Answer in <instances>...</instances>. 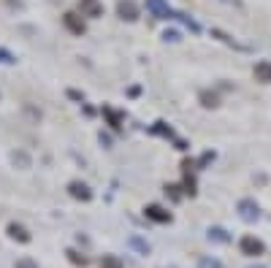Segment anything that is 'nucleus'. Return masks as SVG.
Segmentation results:
<instances>
[{"label":"nucleus","instance_id":"obj_13","mask_svg":"<svg viewBox=\"0 0 271 268\" xmlns=\"http://www.w3.org/2000/svg\"><path fill=\"white\" fill-rule=\"evenodd\" d=\"M201 103L206 106V108H217L220 106V98L214 95V92H209V90H204L201 92Z\"/></svg>","mask_w":271,"mask_h":268},{"label":"nucleus","instance_id":"obj_2","mask_svg":"<svg viewBox=\"0 0 271 268\" xmlns=\"http://www.w3.org/2000/svg\"><path fill=\"white\" fill-rule=\"evenodd\" d=\"M62 25H65L74 35H84L87 33V25H84V19L79 17L76 11H68V14H62Z\"/></svg>","mask_w":271,"mask_h":268},{"label":"nucleus","instance_id":"obj_14","mask_svg":"<svg viewBox=\"0 0 271 268\" xmlns=\"http://www.w3.org/2000/svg\"><path fill=\"white\" fill-rule=\"evenodd\" d=\"M103 114L109 117V122H111V128H114V130L122 128V125H119V122H122V117H119L117 111H111V108H103Z\"/></svg>","mask_w":271,"mask_h":268},{"label":"nucleus","instance_id":"obj_10","mask_svg":"<svg viewBox=\"0 0 271 268\" xmlns=\"http://www.w3.org/2000/svg\"><path fill=\"white\" fill-rule=\"evenodd\" d=\"M9 236H11L14 241H19V244H27V241H30L27 227H25V225H19V222H11V225H9Z\"/></svg>","mask_w":271,"mask_h":268},{"label":"nucleus","instance_id":"obj_12","mask_svg":"<svg viewBox=\"0 0 271 268\" xmlns=\"http://www.w3.org/2000/svg\"><path fill=\"white\" fill-rule=\"evenodd\" d=\"M100 268H125V265H122V257H117V255H103V257H100Z\"/></svg>","mask_w":271,"mask_h":268},{"label":"nucleus","instance_id":"obj_18","mask_svg":"<svg viewBox=\"0 0 271 268\" xmlns=\"http://www.w3.org/2000/svg\"><path fill=\"white\" fill-rule=\"evenodd\" d=\"M0 62H6V65H14V62H17V57H14L9 49H0Z\"/></svg>","mask_w":271,"mask_h":268},{"label":"nucleus","instance_id":"obj_7","mask_svg":"<svg viewBox=\"0 0 271 268\" xmlns=\"http://www.w3.org/2000/svg\"><path fill=\"white\" fill-rule=\"evenodd\" d=\"M68 193H71V198H76V201H92V190L87 187L84 182H71L68 184Z\"/></svg>","mask_w":271,"mask_h":268},{"label":"nucleus","instance_id":"obj_21","mask_svg":"<svg viewBox=\"0 0 271 268\" xmlns=\"http://www.w3.org/2000/svg\"><path fill=\"white\" fill-rule=\"evenodd\" d=\"M68 98H74V100H84V95L79 90H68Z\"/></svg>","mask_w":271,"mask_h":268},{"label":"nucleus","instance_id":"obj_5","mask_svg":"<svg viewBox=\"0 0 271 268\" xmlns=\"http://www.w3.org/2000/svg\"><path fill=\"white\" fill-rule=\"evenodd\" d=\"M144 214L152 219V222H171V211H165L163 206H157V203H149V206L144 209Z\"/></svg>","mask_w":271,"mask_h":268},{"label":"nucleus","instance_id":"obj_16","mask_svg":"<svg viewBox=\"0 0 271 268\" xmlns=\"http://www.w3.org/2000/svg\"><path fill=\"white\" fill-rule=\"evenodd\" d=\"M209 239H212V241H228V236H225L222 227H212V231H209Z\"/></svg>","mask_w":271,"mask_h":268},{"label":"nucleus","instance_id":"obj_4","mask_svg":"<svg viewBox=\"0 0 271 268\" xmlns=\"http://www.w3.org/2000/svg\"><path fill=\"white\" fill-rule=\"evenodd\" d=\"M117 14H119V19H125V22H136L139 19V6H136L133 0H119Z\"/></svg>","mask_w":271,"mask_h":268},{"label":"nucleus","instance_id":"obj_1","mask_svg":"<svg viewBox=\"0 0 271 268\" xmlns=\"http://www.w3.org/2000/svg\"><path fill=\"white\" fill-rule=\"evenodd\" d=\"M239 249H242V255L247 257H260L266 247H263L260 239H255V236H242V241H239Z\"/></svg>","mask_w":271,"mask_h":268},{"label":"nucleus","instance_id":"obj_3","mask_svg":"<svg viewBox=\"0 0 271 268\" xmlns=\"http://www.w3.org/2000/svg\"><path fill=\"white\" fill-rule=\"evenodd\" d=\"M79 14L90 17V19H98V17H103V3L100 0H79Z\"/></svg>","mask_w":271,"mask_h":268},{"label":"nucleus","instance_id":"obj_6","mask_svg":"<svg viewBox=\"0 0 271 268\" xmlns=\"http://www.w3.org/2000/svg\"><path fill=\"white\" fill-rule=\"evenodd\" d=\"M252 76H255V82H260V84H271V62H268V60L255 62Z\"/></svg>","mask_w":271,"mask_h":268},{"label":"nucleus","instance_id":"obj_8","mask_svg":"<svg viewBox=\"0 0 271 268\" xmlns=\"http://www.w3.org/2000/svg\"><path fill=\"white\" fill-rule=\"evenodd\" d=\"M147 9L152 11L157 19H168V17H174L171 9L165 6V0H147Z\"/></svg>","mask_w":271,"mask_h":268},{"label":"nucleus","instance_id":"obj_20","mask_svg":"<svg viewBox=\"0 0 271 268\" xmlns=\"http://www.w3.org/2000/svg\"><path fill=\"white\" fill-rule=\"evenodd\" d=\"M165 193H168L174 201H179V198H182V195H179V187H174V184H171V187H165Z\"/></svg>","mask_w":271,"mask_h":268},{"label":"nucleus","instance_id":"obj_15","mask_svg":"<svg viewBox=\"0 0 271 268\" xmlns=\"http://www.w3.org/2000/svg\"><path fill=\"white\" fill-rule=\"evenodd\" d=\"M11 160H14V165H22V168H30V157H27L25 152H14V155H11Z\"/></svg>","mask_w":271,"mask_h":268},{"label":"nucleus","instance_id":"obj_17","mask_svg":"<svg viewBox=\"0 0 271 268\" xmlns=\"http://www.w3.org/2000/svg\"><path fill=\"white\" fill-rule=\"evenodd\" d=\"M14 268H38L36 260H30V257H19L17 263H14Z\"/></svg>","mask_w":271,"mask_h":268},{"label":"nucleus","instance_id":"obj_11","mask_svg":"<svg viewBox=\"0 0 271 268\" xmlns=\"http://www.w3.org/2000/svg\"><path fill=\"white\" fill-rule=\"evenodd\" d=\"M65 255H68V260L74 265H79V268H87L90 265V257L87 255H82V252H76V249H65Z\"/></svg>","mask_w":271,"mask_h":268},{"label":"nucleus","instance_id":"obj_19","mask_svg":"<svg viewBox=\"0 0 271 268\" xmlns=\"http://www.w3.org/2000/svg\"><path fill=\"white\" fill-rule=\"evenodd\" d=\"M201 268H220V263H217V260H209V257H204V260H201Z\"/></svg>","mask_w":271,"mask_h":268},{"label":"nucleus","instance_id":"obj_9","mask_svg":"<svg viewBox=\"0 0 271 268\" xmlns=\"http://www.w3.org/2000/svg\"><path fill=\"white\" fill-rule=\"evenodd\" d=\"M239 214H242V219H247V222L258 219V203H252V201H242V203H239Z\"/></svg>","mask_w":271,"mask_h":268}]
</instances>
